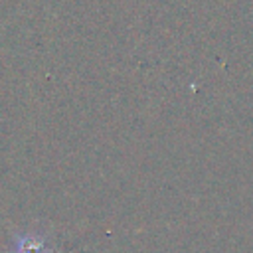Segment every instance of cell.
Masks as SVG:
<instances>
[{"mask_svg": "<svg viewBox=\"0 0 253 253\" xmlns=\"http://www.w3.org/2000/svg\"><path fill=\"white\" fill-rule=\"evenodd\" d=\"M8 253H55L51 239L36 229L28 231H18L12 235Z\"/></svg>", "mask_w": 253, "mask_h": 253, "instance_id": "6da1fadb", "label": "cell"}]
</instances>
